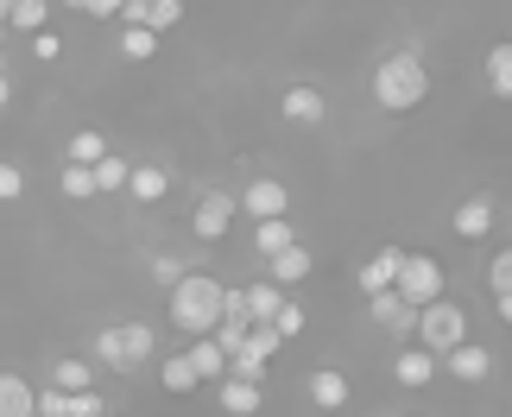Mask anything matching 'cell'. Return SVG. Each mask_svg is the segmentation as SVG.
Listing matches in <instances>:
<instances>
[{
    "instance_id": "cell-22",
    "label": "cell",
    "mask_w": 512,
    "mask_h": 417,
    "mask_svg": "<svg viewBox=\"0 0 512 417\" xmlns=\"http://www.w3.org/2000/svg\"><path fill=\"white\" fill-rule=\"evenodd\" d=\"M45 386H57V392H95V361H57Z\"/></svg>"
},
{
    "instance_id": "cell-1",
    "label": "cell",
    "mask_w": 512,
    "mask_h": 417,
    "mask_svg": "<svg viewBox=\"0 0 512 417\" xmlns=\"http://www.w3.org/2000/svg\"><path fill=\"white\" fill-rule=\"evenodd\" d=\"M424 95H430V70H424L418 51H392V57H380V70H373V102H380L386 114L424 108Z\"/></svg>"
},
{
    "instance_id": "cell-23",
    "label": "cell",
    "mask_w": 512,
    "mask_h": 417,
    "mask_svg": "<svg viewBox=\"0 0 512 417\" xmlns=\"http://www.w3.org/2000/svg\"><path fill=\"white\" fill-rule=\"evenodd\" d=\"M89 171H95V196H121V190H127V171H133V165H127V158H108V152H102V158H95Z\"/></svg>"
},
{
    "instance_id": "cell-31",
    "label": "cell",
    "mask_w": 512,
    "mask_h": 417,
    "mask_svg": "<svg viewBox=\"0 0 512 417\" xmlns=\"http://www.w3.org/2000/svg\"><path fill=\"white\" fill-rule=\"evenodd\" d=\"M146 272H152V285H165V291H171V285H177V278H184L190 266L177 260V253H152V266H146Z\"/></svg>"
},
{
    "instance_id": "cell-25",
    "label": "cell",
    "mask_w": 512,
    "mask_h": 417,
    "mask_svg": "<svg viewBox=\"0 0 512 417\" xmlns=\"http://www.w3.org/2000/svg\"><path fill=\"white\" fill-rule=\"evenodd\" d=\"M487 89H494L500 102L512 95V45H506V38H500L494 51H487Z\"/></svg>"
},
{
    "instance_id": "cell-35",
    "label": "cell",
    "mask_w": 512,
    "mask_h": 417,
    "mask_svg": "<svg viewBox=\"0 0 512 417\" xmlns=\"http://www.w3.org/2000/svg\"><path fill=\"white\" fill-rule=\"evenodd\" d=\"M32 57H45V64H51V57H64V38H57L51 26H45V32H32Z\"/></svg>"
},
{
    "instance_id": "cell-13",
    "label": "cell",
    "mask_w": 512,
    "mask_h": 417,
    "mask_svg": "<svg viewBox=\"0 0 512 417\" xmlns=\"http://www.w3.org/2000/svg\"><path fill=\"white\" fill-rule=\"evenodd\" d=\"M494 222H500L494 196H468V203L456 209V234H462V241H487V234H494Z\"/></svg>"
},
{
    "instance_id": "cell-17",
    "label": "cell",
    "mask_w": 512,
    "mask_h": 417,
    "mask_svg": "<svg viewBox=\"0 0 512 417\" xmlns=\"http://www.w3.org/2000/svg\"><path fill=\"white\" fill-rule=\"evenodd\" d=\"M165 190H171V171L165 165H133L127 171V196H133V203H165Z\"/></svg>"
},
{
    "instance_id": "cell-2",
    "label": "cell",
    "mask_w": 512,
    "mask_h": 417,
    "mask_svg": "<svg viewBox=\"0 0 512 417\" xmlns=\"http://www.w3.org/2000/svg\"><path fill=\"white\" fill-rule=\"evenodd\" d=\"M222 297H228L222 278H209V272H184V278L171 285V323L196 342V335H209L215 323H222Z\"/></svg>"
},
{
    "instance_id": "cell-10",
    "label": "cell",
    "mask_w": 512,
    "mask_h": 417,
    "mask_svg": "<svg viewBox=\"0 0 512 417\" xmlns=\"http://www.w3.org/2000/svg\"><path fill=\"white\" fill-rule=\"evenodd\" d=\"M437 367H449V380H468V386H481L487 373H494V354H487L481 342H456V348H449Z\"/></svg>"
},
{
    "instance_id": "cell-8",
    "label": "cell",
    "mask_w": 512,
    "mask_h": 417,
    "mask_svg": "<svg viewBox=\"0 0 512 417\" xmlns=\"http://www.w3.org/2000/svg\"><path fill=\"white\" fill-rule=\"evenodd\" d=\"M367 316H373V323H380L386 335H399V342H405L411 329H418V310H411L399 291H373V297H367Z\"/></svg>"
},
{
    "instance_id": "cell-19",
    "label": "cell",
    "mask_w": 512,
    "mask_h": 417,
    "mask_svg": "<svg viewBox=\"0 0 512 417\" xmlns=\"http://www.w3.org/2000/svg\"><path fill=\"white\" fill-rule=\"evenodd\" d=\"M399 260H405L399 247H380L361 272H354V278H361V291H367V297H373V291H392V278H399Z\"/></svg>"
},
{
    "instance_id": "cell-37",
    "label": "cell",
    "mask_w": 512,
    "mask_h": 417,
    "mask_svg": "<svg viewBox=\"0 0 512 417\" xmlns=\"http://www.w3.org/2000/svg\"><path fill=\"white\" fill-rule=\"evenodd\" d=\"M13 102V83H7V76H0V108H7Z\"/></svg>"
},
{
    "instance_id": "cell-9",
    "label": "cell",
    "mask_w": 512,
    "mask_h": 417,
    "mask_svg": "<svg viewBox=\"0 0 512 417\" xmlns=\"http://www.w3.org/2000/svg\"><path fill=\"white\" fill-rule=\"evenodd\" d=\"M279 114H285L291 127H323L329 102H323V89H310V83H291V89L279 95Z\"/></svg>"
},
{
    "instance_id": "cell-14",
    "label": "cell",
    "mask_w": 512,
    "mask_h": 417,
    "mask_svg": "<svg viewBox=\"0 0 512 417\" xmlns=\"http://www.w3.org/2000/svg\"><path fill=\"white\" fill-rule=\"evenodd\" d=\"M215 405H222L228 417H253L266 405V386H253V380H215Z\"/></svg>"
},
{
    "instance_id": "cell-29",
    "label": "cell",
    "mask_w": 512,
    "mask_h": 417,
    "mask_svg": "<svg viewBox=\"0 0 512 417\" xmlns=\"http://www.w3.org/2000/svg\"><path fill=\"white\" fill-rule=\"evenodd\" d=\"M159 380H165V392H196V386H203L196 367H190V354H171V361L159 367Z\"/></svg>"
},
{
    "instance_id": "cell-4",
    "label": "cell",
    "mask_w": 512,
    "mask_h": 417,
    "mask_svg": "<svg viewBox=\"0 0 512 417\" xmlns=\"http://www.w3.org/2000/svg\"><path fill=\"white\" fill-rule=\"evenodd\" d=\"M411 335H418V348H424V354H437V361H443V354L456 348V342H468V316L449 304V297H437V304H424V310H418V329H411Z\"/></svg>"
},
{
    "instance_id": "cell-36",
    "label": "cell",
    "mask_w": 512,
    "mask_h": 417,
    "mask_svg": "<svg viewBox=\"0 0 512 417\" xmlns=\"http://www.w3.org/2000/svg\"><path fill=\"white\" fill-rule=\"evenodd\" d=\"M83 13H89V19H114V13H121V0H89Z\"/></svg>"
},
{
    "instance_id": "cell-39",
    "label": "cell",
    "mask_w": 512,
    "mask_h": 417,
    "mask_svg": "<svg viewBox=\"0 0 512 417\" xmlns=\"http://www.w3.org/2000/svg\"><path fill=\"white\" fill-rule=\"evenodd\" d=\"M0 51H7V26H0Z\"/></svg>"
},
{
    "instance_id": "cell-5",
    "label": "cell",
    "mask_w": 512,
    "mask_h": 417,
    "mask_svg": "<svg viewBox=\"0 0 512 417\" xmlns=\"http://www.w3.org/2000/svg\"><path fill=\"white\" fill-rule=\"evenodd\" d=\"M392 291H399L411 310L437 304V297H443V260H430V253H405V260H399V278H392Z\"/></svg>"
},
{
    "instance_id": "cell-11",
    "label": "cell",
    "mask_w": 512,
    "mask_h": 417,
    "mask_svg": "<svg viewBox=\"0 0 512 417\" xmlns=\"http://www.w3.org/2000/svg\"><path fill=\"white\" fill-rule=\"evenodd\" d=\"M310 272H317V260H310V247H304V241H291L285 253H272V260H266V278H272V285H279V291L304 285Z\"/></svg>"
},
{
    "instance_id": "cell-7",
    "label": "cell",
    "mask_w": 512,
    "mask_h": 417,
    "mask_svg": "<svg viewBox=\"0 0 512 417\" xmlns=\"http://www.w3.org/2000/svg\"><path fill=\"white\" fill-rule=\"evenodd\" d=\"M234 209H241L247 222H272V215H291V190L279 177H253V184L234 196Z\"/></svg>"
},
{
    "instance_id": "cell-18",
    "label": "cell",
    "mask_w": 512,
    "mask_h": 417,
    "mask_svg": "<svg viewBox=\"0 0 512 417\" xmlns=\"http://www.w3.org/2000/svg\"><path fill=\"white\" fill-rule=\"evenodd\" d=\"M291 241H298V222H291V215H272V222H253V253H260V260H272V253H285Z\"/></svg>"
},
{
    "instance_id": "cell-12",
    "label": "cell",
    "mask_w": 512,
    "mask_h": 417,
    "mask_svg": "<svg viewBox=\"0 0 512 417\" xmlns=\"http://www.w3.org/2000/svg\"><path fill=\"white\" fill-rule=\"evenodd\" d=\"M437 373H443L437 354H424V348H399V354H392V380H399L405 392H424Z\"/></svg>"
},
{
    "instance_id": "cell-6",
    "label": "cell",
    "mask_w": 512,
    "mask_h": 417,
    "mask_svg": "<svg viewBox=\"0 0 512 417\" xmlns=\"http://www.w3.org/2000/svg\"><path fill=\"white\" fill-rule=\"evenodd\" d=\"M234 215H241V209H234L228 190H203V196H196V209H190V234L215 247V241H228V234H234Z\"/></svg>"
},
{
    "instance_id": "cell-26",
    "label": "cell",
    "mask_w": 512,
    "mask_h": 417,
    "mask_svg": "<svg viewBox=\"0 0 512 417\" xmlns=\"http://www.w3.org/2000/svg\"><path fill=\"white\" fill-rule=\"evenodd\" d=\"M102 152H108V139L95 133V127H83V133H70V146H64V165H95Z\"/></svg>"
},
{
    "instance_id": "cell-27",
    "label": "cell",
    "mask_w": 512,
    "mask_h": 417,
    "mask_svg": "<svg viewBox=\"0 0 512 417\" xmlns=\"http://www.w3.org/2000/svg\"><path fill=\"white\" fill-rule=\"evenodd\" d=\"M121 57H127V64H146V57H159V32H146V26H121Z\"/></svg>"
},
{
    "instance_id": "cell-28",
    "label": "cell",
    "mask_w": 512,
    "mask_h": 417,
    "mask_svg": "<svg viewBox=\"0 0 512 417\" xmlns=\"http://www.w3.org/2000/svg\"><path fill=\"white\" fill-rule=\"evenodd\" d=\"M57 190H64L70 203H89V196H95V171L89 165H64V171H57Z\"/></svg>"
},
{
    "instance_id": "cell-38",
    "label": "cell",
    "mask_w": 512,
    "mask_h": 417,
    "mask_svg": "<svg viewBox=\"0 0 512 417\" xmlns=\"http://www.w3.org/2000/svg\"><path fill=\"white\" fill-rule=\"evenodd\" d=\"M64 7H76V13H83V7H89V0H64Z\"/></svg>"
},
{
    "instance_id": "cell-34",
    "label": "cell",
    "mask_w": 512,
    "mask_h": 417,
    "mask_svg": "<svg viewBox=\"0 0 512 417\" xmlns=\"http://www.w3.org/2000/svg\"><path fill=\"white\" fill-rule=\"evenodd\" d=\"M487 291H512V253H500V260H487Z\"/></svg>"
},
{
    "instance_id": "cell-3",
    "label": "cell",
    "mask_w": 512,
    "mask_h": 417,
    "mask_svg": "<svg viewBox=\"0 0 512 417\" xmlns=\"http://www.w3.org/2000/svg\"><path fill=\"white\" fill-rule=\"evenodd\" d=\"M152 348H159V335L152 323H108L95 335V367H114V373H140L152 361Z\"/></svg>"
},
{
    "instance_id": "cell-33",
    "label": "cell",
    "mask_w": 512,
    "mask_h": 417,
    "mask_svg": "<svg viewBox=\"0 0 512 417\" xmlns=\"http://www.w3.org/2000/svg\"><path fill=\"white\" fill-rule=\"evenodd\" d=\"M108 405H102V392H70L64 399V417H102Z\"/></svg>"
},
{
    "instance_id": "cell-20",
    "label": "cell",
    "mask_w": 512,
    "mask_h": 417,
    "mask_svg": "<svg viewBox=\"0 0 512 417\" xmlns=\"http://www.w3.org/2000/svg\"><path fill=\"white\" fill-rule=\"evenodd\" d=\"M184 354H190V367H196V380H203V386H215V380H228V354L215 348L209 335H196V342H190Z\"/></svg>"
},
{
    "instance_id": "cell-15",
    "label": "cell",
    "mask_w": 512,
    "mask_h": 417,
    "mask_svg": "<svg viewBox=\"0 0 512 417\" xmlns=\"http://www.w3.org/2000/svg\"><path fill=\"white\" fill-rule=\"evenodd\" d=\"M310 405L317 411H348V373L342 367H317L310 373Z\"/></svg>"
},
{
    "instance_id": "cell-32",
    "label": "cell",
    "mask_w": 512,
    "mask_h": 417,
    "mask_svg": "<svg viewBox=\"0 0 512 417\" xmlns=\"http://www.w3.org/2000/svg\"><path fill=\"white\" fill-rule=\"evenodd\" d=\"M19 196H26V171L13 158H0V203H19Z\"/></svg>"
},
{
    "instance_id": "cell-30",
    "label": "cell",
    "mask_w": 512,
    "mask_h": 417,
    "mask_svg": "<svg viewBox=\"0 0 512 417\" xmlns=\"http://www.w3.org/2000/svg\"><path fill=\"white\" fill-rule=\"evenodd\" d=\"M304 323H310V310L298 304V297H285V304H279V316H272V329H279V342H291V335H304Z\"/></svg>"
},
{
    "instance_id": "cell-16",
    "label": "cell",
    "mask_w": 512,
    "mask_h": 417,
    "mask_svg": "<svg viewBox=\"0 0 512 417\" xmlns=\"http://www.w3.org/2000/svg\"><path fill=\"white\" fill-rule=\"evenodd\" d=\"M285 297H291V291H279V285H272V278H253V285L241 291V310H247V323H272Z\"/></svg>"
},
{
    "instance_id": "cell-21",
    "label": "cell",
    "mask_w": 512,
    "mask_h": 417,
    "mask_svg": "<svg viewBox=\"0 0 512 417\" xmlns=\"http://www.w3.org/2000/svg\"><path fill=\"white\" fill-rule=\"evenodd\" d=\"M32 399H38L32 380H19V373H0V417H32Z\"/></svg>"
},
{
    "instance_id": "cell-24",
    "label": "cell",
    "mask_w": 512,
    "mask_h": 417,
    "mask_svg": "<svg viewBox=\"0 0 512 417\" xmlns=\"http://www.w3.org/2000/svg\"><path fill=\"white\" fill-rule=\"evenodd\" d=\"M45 19H51V0H13V7H7V26L13 32H45Z\"/></svg>"
}]
</instances>
